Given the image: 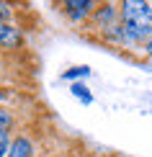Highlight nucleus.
<instances>
[{
  "label": "nucleus",
  "instance_id": "1",
  "mask_svg": "<svg viewBox=\"0 0 152 157\" xmlns=\"http://www.w3.org/2000/svg\"><path fill=\"white\" fill-rule=\"evenodd\" d=\"M119 21L124 31V47H142L152 36V5L144 0H121Z\"/></svg>",
  "mask_w": 152,
  "mask_h": 157
},
{
  "label": "nucleus",
  "instance_id": "2",
  "mask_svg": "<svg viewBox=\"0 0 152 157\" xmlns=\"http://www.w3.org/2000/svg\"><path fill=\"white\" fill-rule=\"evenodd\" d=\"M121 23L119 21V3H98L93 16L88 18V29H93V34L101 39L103 34H108L111 29H116V26Z\"/></svg>",
  "mask_w": 152,
  "mask_h": 157
},
{
  "label": "nucleus",
  "instance_id": "3",
  "mask_svg": "<svg viewBox=\"0 0 152 157\" xmlns=\"http://www.w3.org/2000/svg\"><path fill=\"white\" fill-rule=\"evenodd\" d=\"M95 5H98L95 0H64V3H59V8L75 26H85L88 18L93 16Z\"/></svg>",
  "mask_w": 152,
  "mask_h": 157
},
{
  "label": "nucleus",
  "instance_id": "4",
  "mask_svg": "<svg viewBox=\"0 0 152 157\" xmlns=\"http://www.w3.org/2000/svg\"><path fill=\"white\" fill-rule=\"evenodd\" d=\"M23 29L13 21H0V49L3 52H16L23 47Z\"/></svg>",
  "mask_w": 152,
  "mask_h": 157
},
{
  "label": "nucleus",
  "instance_id": "5",
  "mask_svg": "<svg viewBox=\"0 0 152 157\" xmlns=\"http://www.w3.org/2000/svg\"><path fill=\"white\" fill-rule=\"evenodd\" d=\"M8 157H36V144L31 136L26 134H16L10 139V147H8Z\"/></svg>",
  "mask_w": 152,
  "mask_h": 157
},
{
  "label": "nucleus",
  "instance_id": "6",
  "mask_svg": "<svg viewBox=\"0 0 152 157\" xmlns=\"http://www.w3.org/2000/svg\"><path fill=\"white\" fill-rule=\"evenodd\" d=\"M90 75V67L88 64H77V67H70V70H64L62 77L64 80H70V82H80L83 77H88Z\"/></svg>",
  "mask_w": 152,
  "mask_h": 157
},
{
  "label": "nucleus",
  "instance_id": "7",
  "mask_svg": "<svg viewBox=\"0 0 152 157\" xmlns=\"http://www.w3.org/2000/svg\"><path fill=\"white\" fill-rule=\"evenodd\" d=\"M101 41H103V44H111V47H119V49H121V47H124V31H121V23H119L116 29H111L108 34H103V36H101Z\"/></svg>",
  "mask_w": 152,
  "mask_h": 157
},
{
  "label": "nucleus",
  "instance_id": "8",
  "mask_svg": "<svg viewBox=\"0 0 152 157\" xmlns=\"http://www.w3.org/2000/svg\"><path fill=\"white\" fill-rule=\"evenodd\" d=\"M70 90H72V95H75V98H80L85 106H90V103H93V93L88 90V85H85V82H72Z\"/></svg>",
  "mask_w": 152,
  "mask_h": 157
},
{
  "label": "nucleus",
  "instance_id": "9",
  "mask_svg": "<svg viewBox=\"0 0 152 157\" xmlns=\"http://www.w3.org/2000/svg\"><path fill=\"white\" fill-rule=\"evenodd\" d=\"M13 124H16V119H13V113L8 108H0V132H10Z\"/></svg>",
  "mask_w": 152,
  "mask_h": 157
},
{
  "label": "nucleus",
  "instance_id": "10",
  "mask_svg": "<svg viewBox=\"0 0 152 157\" xmlns=\"http://www.w3.org/2000/svg\"><path fill=\"white\" fill-rule=\"evenodd\" d=\"M10 132H0V157H8V147H10Z\"/></svg>",
  "mask_w": 152,
  "mask_h": 157
},
{
  "label": "nucleus",
  "instance_id": "11",
  "mask_svg": "<svg viewBox=\"0 0 152 157\" xmlns=\"http://www.w3.org/2000/svg\"><path fill=\"white\" fill-rule=\"evenodd\" d=\"M10 18H13V5L0 0V21H10Z\"/></svg>",
  "mask_w": 152,
  "mask_h": 157
},
{
  "label": "nucleus",
  "instance_id": "12",
  "mask_svg": "<svg viewBox=\"0 0 152 157\" xmlns=\"http://www.w3.org/2000/svg\"><path fill=\"white\" fill-rule=\"evenodd\" d=\"M142 52H144V57H147V59L152 62V36H150V39H147V41H144V44H142Z\"/></svg>",
  "mask_w": 152,
  "mask_h": 157
},
{
  "label": "nucleus",
  "instance_id": "13",
  "mask_svg": "<svg viewBox=\"0 0 152 157\" xmlns=\"http://www.w3.org/2000/svg\"><path fill=\"white\" fill-rule=\"evenodd\" d=\"M5 98H8V93H5V90L0 88V101H5Z\"/></svg>",
  "mask_w": 152,
  "mask_h": 157
}]
</instances>
